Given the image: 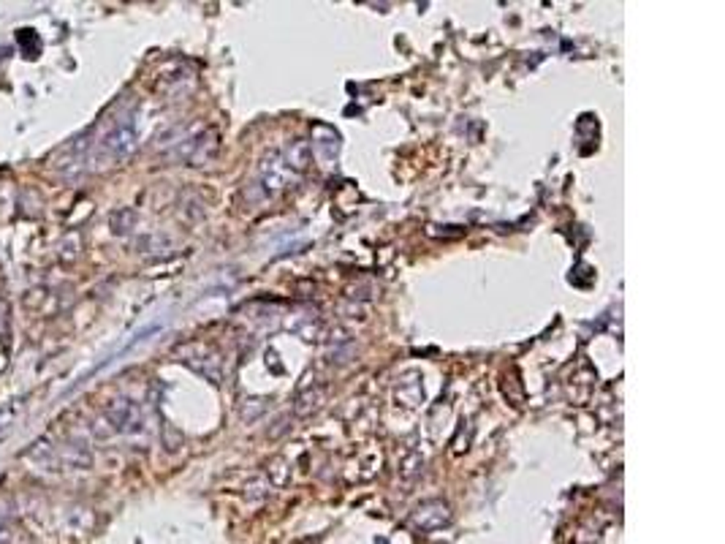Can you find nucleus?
Returning a JSON list of instances; mask_svg holds the SVG:
<instances>
[{
    "instance_id": "nucleus-7",
    "label": "nucleus",
    "mask_w": 725,
    "mask_h": 544,
    "mask_svg": "<svg viewBox=\"0 0 725 544\" xmlns=\"http://www.w3.org/2000/svg\"><path fill=\"white\" fill-rule=\"evenodd\" d=\"M310 159H312V147H310V142L297 139V142H291V144L286 147V161H283V164H286L289 169H294V172H302V169H307Z\"/></svg>"
},
{
    "instance_id": "nucleus-10",
    "label": "nucleus",
    "mask_w": 725,
    "mask_h": 544,
    "mask_svg": "<svg viewBox=\"0 0 725 544\" xmlns=\"http://www.w3.org/2000/svg\"><path fill=\"white\" fill-rule=\"evenodd\" d=\"M17 42H19V47H22V52L27 55V58H35V52H38V35L33 33V30H17Z\"/></svg>"
},
{
    "instance_id": "nucleus-12",
    "label": "nucleus",
    "mask_w": 725,
    "mask_h": 544,
    "mask_svg": "<svg viewBox=\"0 0 725 544\" xmlns=\"http://www.w3.org/2000/svg\"><path fill=\"white\" fill-rule=\"evenodd\" d=\"M9 539H12V533H9V528L4 525V520H0V544H9Z\"/></svg>"
},
{
    "instance_id": "nucleus-6",
    "label": "nucleus",
    "mask_w": 725,
    "mask_h": 544,
    "mask_svg": "<svg viewBox=\"0 0 725 544\" xmlns=\"http://www.w3.org/2000/svg\"><path fill=\"white\" fill-rule=\"evenodd\" d=\"M38 471H47V474H52V471H58L60 469V462H58V449H52V444H47V441H38V444H33V449L25 455Z\"/></svg>"
},
{
    "instance_id": "nucleus-8",
    "label": "nucleus",
    "mask_w": 725,
    "mask_h": 544,
    "mask_svg": "<svg viewBox=\"0 0 725 544\" xmlns=\"http://www.w3.org/2000/svg\"><path fill=\"white\" fill-rule=\"evenodd\" d=\"M25 400H27V398H14V400H9V403L0 406V433L9 431V427L17 422V416L25 411Z\"/></svg>"
},
{
    "instance_id": "nucleus-3",
    "label": "nucleus",
    "mask_w": 725,
    "mask_h": 544,
    "mask_svg": "<svg viewBox=\"0 0 725 544\" xmlns=\"http://www.w3.org/2000/svg\"><path fill=\"white\" fill-rule=\"evenodd\" d=\"M58 462H60V469H66V471H85L93 465V452L82 439H71L58 452Z\"/></svg>"
},
{
    "instance_id": "nucleus-1",
    "label": "nucleus",
    "mask_w": 725,
    "mask_h": 544,
    "mask_svg": "<svg viewBox=\"0 0 725 544\" xmlns=\"http://www.w3.org/2000/svg\"><path fill=\"white\" fill-rule=\"evenodd\" d=\"M134 150H136V128L131 123H120L114 131H109L104 136V142L98 147V159L114 164V161L128 159Z\"/></svg>"
},
{
    "instance_id": "nucleus-9",
    "label": "nucleus",
    "mask_w": 725,
    "mask_h": 544,
    "mask_svg": "<svg viewBox=\"0 0 725 544\" xmlns=\"http://www.w3.org/2000/svg\"><path fill=\"white\" fill-rule=\"evenodd\" d=\"M109 223H112V231L114 235H128V231L134 229V223H136V215H134V210H117V213H112V218H109Z\"/></svg>"
},
{
    "instance_id": "nucleus-5",
    "label": "nucleus",
    "mask_w": 725,
    "mask_h": 544,
    "mask_svg": "<svg viewBox=\"0 0 725 544\" xmlns=\"http://www.w3.org/2000/svg\"><path fill=\"white\" fill-rule=\"evenodd\" d=\"M449 520H451V512H449L446 503H440V501L424 503V507H419L416 515H413V523L419 528H424V531H437L443 525H449Z\"/></svg>"
},
{
    "instance_id": "nucleus-4",
    "label": "nucleus",
    "mask_w": 725,
    "mask_h": 544,
    "mask_svg": "<svg viewBox=\"0 0 725 544\" xmlns=\"http://www.w3.org/2000/svg\"><path fill=\"white\" fill-rule=\"evenodd\" d=\"M289 167L283 164L277 159V155H272V159L261 167V180H258V185H261V193L264 197H274V193L280 190L286 185V180H289Z\"/></svg>"
},
{
    "instance_id": "nucleus-2",
    "label": "nucleus",
    "mask_w": 725,
    "mask_h": 544,
    "mask_svg": "<svg viewBox=\"0 0 725 544\" xmlns=\"http://www.w3.org/2000/svg\"><path fill=\"white\" fill-rule=\"evenodd\" d=\"M104 416L112 422L114 427V433H134L142 427V411L134 400H126V398H120V400H112V406L104 411Z\"/></svg>"
},
{
    "instance_id": "nucleus-11",
    "label": "nucleus",
    "mask_w": 725,
    "mask_h": 544,
    "mask_svg": "<svg viewBox=\"0 0 725 544\" xmlns=\"http://www.w3.org/2000/svg\"><path fill=\"white\" fill-rule=\"evenodd\" d=\"M90 431H93L96 439H109V436H114V427H112V422H109L106 416L96 419V422L90 424Z\"/></svg>"
}]
</instances>
